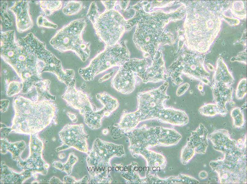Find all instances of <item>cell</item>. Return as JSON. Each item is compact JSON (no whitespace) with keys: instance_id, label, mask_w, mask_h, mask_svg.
<instances>
[{"instance_id":"39","label":"cell","mask_w":247,"mask_h":184,"mask_svg":"<svg viewBox=\"0 0 247 184\" xmlns=\"http://www.w3.org/2000/svg\"><path fill=\"white\" fill-rule=\"evenodd\" d=\"M102 133L104 135H107L108 133V131L107 129H104L102 131Z\"/></svg>"},{"instance_id":"2","label":"cell","mask_w":247,"mask_h":184,"mask_svg":"<svg viewBox=\"0 0 247 184\" xmlns=\"http://www.w3.org/2000/svg\"><path fill=\"white\" fill-rule=\"evenodd\" d=\"M125 153L122 145L96 138L86 158L91 183H111L112 180L111 160L114 157H121Z\"/></svg>"},{"instance_id":"5","label":"cell","mask_w":247,"mask_h":184,"mask_svg":"<svg viewBox=\"0 0 247 184\" xmlns=\"http://www.w3.org/2000/svg\"><path fill=\"white\" fill-rule=\"evenodd\" d=\"M86 25L84 19L74 20L58 30L49 43L61 52H73L85 62L90 56L91 44L90 42L84 41L82 37Z\"/></svg>"},{"instance_id":"36","label":"cell","mask_w":247,"mask_h":184,"mask_svg":"<svg viewBox=\"0 0 247 184\" xmlns=\"http://www.w3.org/2000/svg\"><path fill=\"white\" fill-rule=\"evenodd\" d=\"M198 176L200 179H204L207 177L208 173L205 171H202L199 172Z\"/></svg>"},{"instance_id":"13","label":"cell","mask_w":247,"mask_h":184,"mask_svg":"<svg viewBox=\"0 0 247 184\" xmlns=\"http://www.w3.org/2000/svg\"><path fill=\"white\" fill-rule=\"evenodd\" d=\"M209 137L215 150L221 152L225 156L244 154L237 142L231 139L228 131L225 129L215 131Z\"/></svg>"},{"instance_id":"9","label":"cell","mask_w":247,"mask_h":184,"mask_svg":"<svg viewBox=\"0 0 247 184\" xmlns=\"http://www.w3.org/2000/svg\"><path fill=\"white\" fill-rule=\"evenodd\" d=\"M17 41L36 58L42 72L55 74L62 68L60 60L47 50L45 43L40 41L32 33L28 34L25 37L19 38Z\"/></svg>"},{"instance_id":"21","label":"cell","mask_w":247,"mask_h":184,"mask_svg":"<svg viewBox=\"0 0 247 184\" xmlns=\"http://www.w3.org/2000/svg\"><path fill=\"white\" fill-rule=\"evenodd\" d=\"M40 7L45 15L49 16L62 7L61 1L41 0L39 1Z\"/></svg>"},{"instance_id":"8","label":"cell","mask_w":247,"mask_h":184,"mask_svg":"<svg viewBox=\"0 0 247 184\" xmlns=\"http://www.w3.org/2000/svg\"><path fill=\"white\" fill-rule=\"evenodd\" d=\"M245 156H225L223 159L211 161L210 165L218 174L221 183H244L246 178Z\"/></svg>"},{"instance_id":"40","label":"cell","mask_w":247,"mask_h":184,"mask_svg":"<svg viewBox=\"0 0 247 184\" xmlns=\"http://www.w3.org/2000/svg\"><path fill=\"white\" fill-rule=\"evenodd\" d=\"M229 105L233 107L235 105V103L233 100L230 101L229 102Z\"/></svg>"},{"instance_id":"1","label":"cell","mask_w":247,"mask_h":184,"mask_svg":"<svg viewBox=\"0 0 247 184\" xmlns=\"http://www.w3.org/2000/svg\"><path fill=\"white\" fill-rule=\"evenodd\" d=\"M53 100L33 101L21 95L15 98V111L12 129L18 133L34 134L41 131L52 122L58 111Z\"/></svg>"},{"instance_id":"31","label":"cell","mask_w":247,"mask_h":184,"mask_svg":"<svg viewBox=\"0 0 247 184\" xmlns=\"http://www.w3.org/2000/svg\"><path fill=\"white\" fill-rule=\"evenodd\" d=\"M88 177L87 175L78 180H76L74 177L70 176H65L64 178V183H88Z\"/></svg>"},{"instance_id":"14","label":"cell","mask_w":247,"mask_h":184,"mask_svg":"<svg viewBox=\"0 0 247 184\" xmlns=\"http://www.w3.org/2000/svg\"><path fill=\"white\" fill-rule=\"evenodd\" d=\"M137 76L124 63L120 67L111 81L112 86L124 94L132 92L135 88Z\"/></svg>"},{"instance_id":"6","label":"cell","mask_w":247,"mask_h":184,"mask_svg":"<svg viewBox=\"0 0 247 184\" xmlns=\"http://www.w3.org/2000/svg\"><path fill=\"white\" fill-rule=\"evenodd\" d=\"M128 57L123 43L106 46L104 50L92 59L88 66L80 68L78 72L84 80L91 81L96 75L110 68L120 67L127 61Z\"/></svg>"},{"instance_id":"12","label":"cell","mask_w":247,"mask_h":184,"mask_svg":"<svg viewBox=\"0 0 247 184\" xmlns=\"http://www.w3.org/2000/svg\"><path fill=\"white\" fill-rule=\"evenodd\" d=\"M96 99L103 105L92 114L84 117L85 124L91 129H97L101 127L102 120L104 116L109 117L119 106L118 100L106 92L98 93Z\"/></svg>"},{"instance_id":"10","label":"cell","mask_w":247,"mask_h":184,"mask_svg":"<svg viewBox=\"0 0 247 184\" xmlns=\"http://www.w3.org/2000/svg\"><path fill=\"white\" fill-rule=\"evenodd\" d=\"M59 135L63 144L57 148V151L72 148L83 152H88L89 135L85 132L83 124H67L60 132Z\"/></svg>"},{"instance_id":"20","label":"cell","mask_w":247,"mask_h":184,"mask_svg":"<svg viewBox=\"0 0 247 184\" xmlns=\"http://www.w3.org/2000/svg\"><path fill=\"white\" fill-rule=\"evenodd\" d=\"M78 157L73 152L69 153L67 161L63 163L60 161H55L53 164V166L56 168L65 172L70 175L72 172L73 166L78 161Z\"/></svg>"},{"instance_id":"35","label":"cell","mask_w":247,"mask_h":184,"mask_svg":"<svg viewBox=\"0 0 247 184\" xmlns=\"http://www.w3.org/2000/svg\"><path fill=\"white\" fill-rule=\"evenodd\" d=\"M67 115L73 122L76 123V122L77 121V118L76 114L74 113H72L70 112H68L67 113Z\"/></svg>"},{"instance_id":"25","label":"cell","mask_w":247,"mask_h":184,"mask_svg":"<svg viewBox=\"0 0 247 184\" xmlns=\"http://www.w3.org/2000/svg\"><path fill=\"white\" fill-rule=\"evenodd\" d=\"M199 113L208 117H213L219 114L217 105L214 103H208L201 106L199 109Z\"/></svg>"},{"instance_id":"26","label":"cell","mask_w":247,"mask_h":184,"mask_svg":"<svg viewBox=\"0 0 247 184\" xmlns=\"http://www.w3.org/2000/svg\"><path fill=\"white\" fill-rule=\"evenodd\" d=\"M8 4L6 2H1V18L5 25L10 27L12 25V21L10 14L7 11Z\"/></svg>"},{"instance_id":"38","label":"cell","mask_w":247,"mask_h":184,"mask_svg":"<svg viewBox=\"0 0 247 184\" xmlns=\"http://www.w3.org/2000/svg\"><path fill=\"white\" fill-rule=\"evenodd\" d=\"M58 157L60 159H62L65 157V154L64 153H61L58 155Z\"/></svg>"},{"instance_id":"24","label":"cell","mask_w":247,"mask_h":184,"mask_svg":"<svg viewBox=\"0 0 247 184\" xmlns=\"http://www.w3.org/2000/svg\"><path fill=\"white\" fill-rule=\"evenodd\" d=\"M230 115L233 120L234 127L240 128L245 123L244 114L242 110L239 107H235L231 110Z\"/></svg>"},{"instance_id":"27","label":"cell","mask_w":247,"mask_h":184,"mask_svg":"<svg viewBox=\"0 0 247 184\" xmlns=\"http://www.w3.org/2000/svg\"><path fill=\"white\" fill-rule=\"evenodd\" d=\"M23 87L22 82L17 81H11L7 85L6 94L9 97H11L16 94L22 90Z\"/></svg>"},{"instance_id":"34","label":"cell","mask_w":247,"mask_h":184,"mask_svg":"<svg viewBox=\"0 0 247 184\" xmlns=\"http://www.w3.org/2000/svg\"><path fill=\"white\" fill-rule=\"evenodd\" d=\"M9 101L7 100H1V110L2 112H4L7 109L9 104Z\"/></svg>"},{"instance_id":"19","label":"cell","mask_w":247,"mask_h":184,"mask_svg":"<svg viewBox=\"0 0 247 184\" xmlns=\"http://www.w3.org/2000/svg\"><path fill=\"white\" fill-rule=\"evenodd\" d=\"M50 81L41 79L33 85L37 96L38 100H55V97L51 95L49 92V86Z\"/></svg>"},{"instance_id":"18","label":"cell","mask_w":247,"mask_h":184,"mask_svg":"<svg viewBox=\"0 0 247 184\" xmlns=\"http://www.w3.org/2000/svg\"><path fill=\"white\" fill-rule=\"evenodd\" d=\"M234 82L232 75L224 63L221 60H218L213 75L212 83H221L231 86Z\"/></svg>"},{"instance_id":"28","label":"cell","mask_w":247,"mask_h":184,"mask_svg":"<svg viewBox=\"0 0 247 184\" xmlns=\"http://www.w3.org/2000/svg\"><path fill=\"white\" fill-rule=\"evenodd\" d=\"M247 93V80L243 78L239 82L236 90V98L238 100L242 99Z\"/></svg>"},{"instance_id":"29","label":"cell","mask_w":247,"mask_h":184,"mask_svg":"<svg viewBox=\"0 0 247 184\" xmlns=\"http://www.w3.org/2000/svg\"><path fill=\"white\" fill-rule=\"evenodd\" d=\"M37 24L39 27L56 29L57 25L49 21L44 16L40 15L38 17L37 19Z\"/></svg>"},{"instance_id":"23","label":"cell","mask_w":247,"mask_h":184,"mask_svg":"<svg viewBox=\"0 0 247 184\" xmlns=\"http://www.w3.org/2000/svg\"><path fill=\"white\" fill-rule=\"evenodd\" d=\"M194 147L188 141L186 144L183 148L181 152V161L183 164H187L193 157L195 153Z\"/></svg>"},{"instance_id":"16","label":"cell","mask_w":247,"mask_h":184,"mask_svg":"<svg viewBox=\"0 0 247 184\" xmlns=\"http://www.w3.org/2000/svg\"><path fill=\"white\" fill-rule=\"evenodd\" d=\"M213 96V102L218 107L219 114L225 116L228 111L226 105L233 99V88L231 86L218 83L210 85Z\"/></svg>"},{"instance_id":"7","label":"cell","mask_w":247,"mask_h":184,"mask_svg":"<svg viewBox=\"0 0 247 184\" xmlns=\"http://www.w3.org/2000/svg\"><path fill=\"white\" fill-rule=\"evenodd\" d=\"M96 34L106 46L117 43L124 30V19L115 10H105L91 21Z\"/></svg>"},{"instance_id":"37","label":"cell","mask_w":247,"mask_h":184,"mask_svg":"<svg viewBox=\"0 0 247 184\" xmlns=\"http://www.w3.org/2000/svg\"><path fill=\"white\" fill-rule=\"evenodd\" d=\"M203 83L201 82L198 86V89L200 91H202L203 88Z\"/></svg>"},{"instance_id":"30","label":"cell","mask_w":247,"mask_h":184,"mask_svg":"<svg viewBox=\"0 0 247 184\" xmlns=\"http://www.w3.org/2000/svg\"><path fill=\"white\" fill-rule=\"evenodd\" d=\"M99 13L96 4L93 2L90 5L86 17L88 19L92 21Z\"/></svg>"},{"instance_id":"15","label":"cell","mask_w":247,"mask_h":184,"mask_svg":"<svg viewBox=\"0 0 247 184\" xmlns=\"http://www.w3.org/2000/svg\"><path fill=\"white\" fill-rule=\"evenodd\" d=\"M10 10L15 17L17 31L22 33L30 29L33 26V20L29 12L28 1H16Z\"/></svg>"},{"instance_id":"17","label":"cell","mask_w":247,"mask_h":184,"mask_svg":"<svg viewBox=\"0 0 247 184\" xmlns=\"http://www.w3.org/2000/svg\"><path fill=\"white\" fill-rule=\"evenodd\" d=\"M208 133L207 130L202 123L200 124L195 131L191 132L188 141L194 147L196 153H206L208 145Z\"/></svg>"},{"instance_id":"32","label":"cell","mask_w":247,"mask_h":184,"mask_svg":"<svg viewBox=\"0 0 247 184\" xmlns=\"http://www.w3.org/2000/svg\"><path fill=\"white\" fill-rule=\"evenodd\" d=\"M190 86V84L187 82L180 86L177 90V95L179 97L183 94L188 90Z\"/></svg>"},{"instance_id":"33","label":"cell","mask_w":247,"mask_h":184,"mask_svg":"<svg viewBox=\"0 0 247 184\" xmlns=\"http://www.w3.org/2000/svg\"><path fill=\"white\" fill-rule=\"evenodd\" d=\"M101 2L106 8L105 10H114L116 1H101Z\"/></svg>"},{"instance_id":"11","label":"cell","mask_w":247,"mask_h":184,"mask_svg":"<svg viewBox=\"0 0 247 184\" xmlns=\"http://www.w3.org/2000/svg\"><path fill=\"white\" fill-rule=\"evenodd\" d=\"M61 98L68 106L78 110L83 117L92 114L98 109L92 104L87 93L76 88L74 79L67 86Z\"/></svg>"},{"instance_id":"22","label":"cell","mask_w":247,"mask_h":184,"mask_svg":"<svg viewBox=\"0 0 247 184\" xmlns=\"http://www.w3.org/2000/svg\"><path fill=\"white\" fill-rule=\"evenodd\" d=\"M82 2L77 1H68L64 4L62 9L65 14L71 16L78 13L82 9Z\"/></svg>"},{"instance_id":"4","label":"cell","mask_w":247,"mask_h":184,"mask_svg":"<svg viewBox=\"0 0 247 184\" xmlns=\"http://www.w3.org/2000/svg\"><path fill=\"white\" fill-rule=\"evenodd\" d=\"M1 56L21 78L37 71L35 56L16 41L14 30L1 32Z\"/></svg>"},{"instance_id":"3","label":"cell","mask_w":247,"mask_h":184,"mask_svg":"<svg viewBox=\"0 0 247 184\" xmlns=\"http://www.w3.org/2000/svg\"><path fill=\"white\" fill-rule=\"evenodd\" d=\"M169 85L166 81L158 88L138 93L137 110L131 113L125 110L123 114V123L128 129H133L140 122L157 120L159 111L166 107V101L170 98L166 92Z\"/></svg>"}]
</instances>
